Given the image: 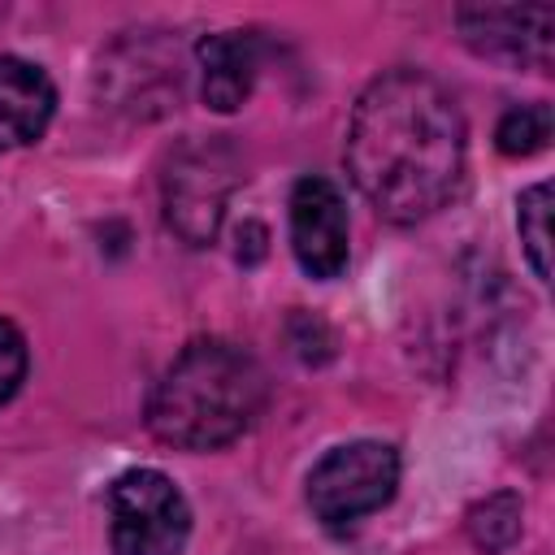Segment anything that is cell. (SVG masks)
<instances>
[{
	"instance_id": "cell-1",
	"label": "cell",
	"mask_w": 555,
	"mask_h": 555,
	"mask_svg": "<svg viewBox=\"0 0 555 555\" xmlns=\"http://www.w3.org/2000/svg\"><path fill=\"white\" fill-rule=\"evenodd\" d=\"M347 173L395 225L434 217L464 173V113L425 69H390L364 87L347 126Z\"/></svg>"
},
{
	"instance_id": "cell-2",
	"label": "cell",
	"mask_w": 555,
	"mask_h": 555,
	"mask_svg": "<svg viewBox=\"0 0 555 555\" xmlns=\"http://www.w3.org/2000/svg\"><path fill=\"white\" fill-rule=\"evenodd\" d=\"M264 369L225 338H199L160 373L147 429L178 451H217L251 429L264 408Z\"/></svg>"
},
{
	"instance_id": "cell-3",
	"label": "cell",
	"mask_w": 555,
	"mask_h": 555,
	"mask_svg": "<svg viewBox=\"0 0 555 555\" xmlns=\"http://www.w3.org/2000/svg\"><path fill=\"white\" fill-rule=\"evenodd\" d=\"M399 486V451L377 438L343 442L325 451L308 473V507L321 525L343 529L395 499Z\"/></svg>"
},
{
	"instance_id": "cell-4",
	"label": "cell",
	"mask_w": 555,
	"mask_h": 555,
	"mask_svg": "<svg viewBox=\"0 0 555 555\" xmlns=\"http://www.w3.org/2000/svg\"><path fill=\"white\" fill-rule=\"evenodd\" d=\"M113 555H182L191 507L160 468H130L108 490Z\"/></svg>"
},
{
	"instance_id": "cell-5",
	"label": "cell",
	"mask_w": 555,
	"mask_h": 555,
	"mask_svg": "<svg viewBox=\"0 0 555 555\" xmlns=\"http://www.w3.org/2000/svg\"><path fill=\"white\" fill-rule=\"evenodd\" d=\"M230 186H234V160L221 143L178 152V160L165 173V217H169V225L191 247L212 243Z\"/></svg>"
},
{
	"instance_id": "cell-6",
	"label": "cell",
	"mask_w": 555,
	"mask_h": 555,
	"mask_svg": "<svg viewBox=\"0 0 555 555\" xmlns=\"http://www.w3.org/2000/svg\"><path fill=\"white\" fill-rule=\"evenodd\" d=\"M464 43L503 65L551 69L555 9L551 4H468L455 13Z\"/></svg>"
},
{
	"instance_id": "cell-7",
	"label": "cell",
	"mask_w": 555,
	"mask_h": 555,
	"mask_svg": "<svg viewBox=\"0 0 555 555\" xmlns=\"http://www.w3.org/2000/svg\"><path fill=\"white\" fill-rule=\"evenodd\" d=\"M291 251L308 278H338L351 256L347 199L330 178H299L291 191Z\"/></svg>"
},
{
	"instance_id": "cell-8",
	"label": "cell",
	"mask_w": 555,
	"mask_h": 555,
	"mask_svg": "<svg viewBox=\"0 0 555 555\" xmlns=\"http://www.w3.org/2000/svg\"><path fill=\"white\" fill-rule=\"evenodd\" d=\"M56 113V87L52 78L22 61L0 56V152L35 143Z\"/></svg>"
},
{
	"instance_id": "cell-9",
	"label": "cell",
	"mask_w": 555,
	"mask_h": 555,
	"mask_svg": "<svg viewBox=\"0 0 555 555\" xmlns=\"http://www.w3.org/2000/svg\"><path fill=\"white\" fill-rule=\"evenodd\" d=\"M256 35L247 30H217L199 39V95L212 113H234L247 104L256 82Z\"/></svg>"
},
{
	"instance_id": "cell-10",
	"label": "cell",
	"mask_w": 555,
	"mask_h": 555,
	"mask_svg": "<svg viewBox=\"0 0 555 555\" xmlns=\"http://www.w3.org/2000/svg\"><path fill=\"white\" fill-rule=\"evenodd\" d=\"M520 512H525L520 507V494H512V490H494L481 503H473V512H468V538L477 542V551H486V555L507 551L520 538Z\"/></svg>"
},
{
	"instance_id": "cell-11",
	"label": "cell",
	"mask_w": 555,
	"mask_h": 555,
	"mask_svg": "<svg viewBox=\"0 0 555 555\" xmlns=\"http://www.w3.org/2000/svg\"><path fill=\"white\" fill-rule=\"evenodd\" d=\"M551 186L538 182L529 191H520L516 199V230H520V243H525V256H529V269L546 282L551 278Z\"/></svg>"
},
{
	"instance_id": "cell-12",
	"label": "cell",
	"mask_w": 555,
	"mask_h": 555,
	"mask_svg": "<svg viewBox=\"0 0 555 555\" xmlns=\"http://www.w3.org/2000/svg\"><path fill=\"white\" fill-rule=\"evenodd\" d=\"M546 139H551V108L546 104L507 108L499 117V130H494V143L503 156H533L546 147Z\"/></svg>"
},
{
	"instance_id": "cell-13",
	"label": "cell",
	"mask_w": 555,
	"mask_h": 555,
	"mask_svg": "<svg viewBox=\"0 0 555 555\" xmlns=\"http://www.w3.org/2000/svg\"><path fill=\"white\" fill-rule=\"evenodd\" d=\"M22 377H26V338L17 334V325L0 317V403L17 395Z\"/></svg>"
}]
</instances>
